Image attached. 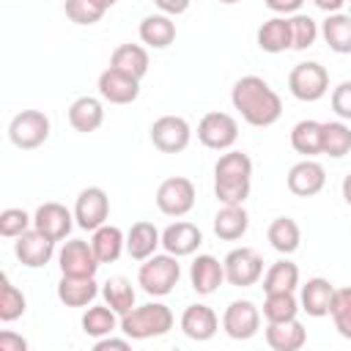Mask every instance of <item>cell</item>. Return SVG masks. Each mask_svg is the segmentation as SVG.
<instances>
[{
    "instance_id": "53",
    "label": "cell",
    "mask_w": 351,
    "mask_h": 351,
    "mask_svg": "<svg viewBox=\"0 0 351 351\" xmlns=\"http://www.w3.org/2000/svg\"><path fill=\"white\" fill-rule=\"evenodd\" d=\"M217 3H222V5H236V3H241V0H217Z\"/></svg>"
},
{
    "instance_id": "30",
    "label": "cell",
    "mask_w": 351,
    "mask_h": 351,
    "mask_svg": "<svg viewBox=\"0 0 351 351\" xmlns=\"http://www.w3.org/2000/svg\"><path fill=\"white\" fill-rule=\"evenodd\" d=\"M321 36L332 52L351 55V16L348 14H343V11L326 14V19L321 22Z\"/></svg>"
},
{
    "instance_id": "15",
    "label": "cell",
    "mask_w": 351,
    "mask_h": 351,
    "mask_svg": "<svg viewBox=\"0 0 351 351\" xmlns=\"http://www.w3.org/2000/svg\"><path fill=\"white\" fill-rule=\"evenodd\" d=\"M74 225H77L74 222V211H69L63 203H55V200L41 203L36 208V214H33V228L47 233L52 241H63L71 233Z\"/></svg>"
},
{
    "instance_id": "3",
    "label": "cell",
    "mask_w": 351,
    "mask_h": 351,
    "mask_svg": "<svg viewBox=\"0 0 351 351\" xmlns=\"http://www.w3.org/2000/svg\"><path fill=\"white\" fill-rule=\"evenodd\" d=\"M181 280V263L176 255L162 252V255H151L140 263L137 271V285L148 293V296H167Z\"/></svg>"
},
{
    "instance_id": "21",
    "label": "cell",
    "mask_w": 351,
    "mask_h": 351,
    "mask_svg": "<svg viewBox=\"0 0 351 351\" xmlns=\"http://www.w3.org/2000/svg\"><path fill=\"white\" fill-rule=\"evenodd\" d=\"M266 343L271 351H299L307 343V329L299 318L291 321H266Z\"/></svg>"
},
{
    "instance_id": "41",
    "label": "cell",
    "mask_w": 351,
    "mask_h": 351,
    "mask_svg": "<svg viewBox=\"0 0 351 351\" xmlns=\"http://www.w3.org/2000/svg\"><path fill=\"white\" fill-rule=\"evenodd\" d=\"M329 315H332L335 329L340 332V337L351 340V288H335Z\"/></svg>"
},
{
    "instance_id": "28",
    "label": "cell",
    "mask_w": 351,
    "mask_h": 351,
    "mask_svg": "<svg viewBox=\"0 0 351 351\" xmlns=\"http://www.w3.org/2000/svg\"><path fill=\"white\" fill-rule=\"evenodd\" d=\"M82 332L88 337H107L112 332H121V315L110 307V304H90L85 313H82Z\"/></svg>"
},
{
    "instance_id": "46",
    "label": "cell",
    "mask_w": 351,
    "mask_h": 351,
    "mask_svg": "<svg viewBox=\"0 0 351 351\" xmlns=\"http://www.w3.org/2000/svg\"><path fill=\"white\" fill-rule=\"evenodd\" d=\"M0 351H27V340L11 329L0 332Z\"/></svg>"
},
{
    "instance_id": "52",
    "label": "cell",
    "mask_w": 351,
    "mask_h": 351,
    "mask_svg": "<svg viewBox=\"0 0 351 351\" xmlns=\"http://www.w3.org/2000/svg\"><path fill=\"white\" fill-rule=\"evenodd\" d=\"M96 3H99V5L104 8V11H110V8H112V5L118 3V0H96Z\"/></svg>"
},
{
    "instance_id": "24",
    "label": "cell",
    "mask_w": 351,
    "mask_h": 351,
    "mask_svg": "<svg viewBox=\"0 0 351 351\" xmlns=\"http://www.w3.org/2000/svg\"><path fill=\"white\" fill-rule=\"evenodd\" d=\"M69 123L80 134H90L104 123V107L96 96H80L69 104Z\"/></svg>"
},
{
    "instance_id": "38",
    "label": "cell",
    "mask_w": 351,
    "mask_h": 351,
    "mask_svg": "<svg viewBox=\"0 0 351 351\" xmlns=\"http://www.w3.org/2000/svg\"><path fill=\"white\" fill-rule=\"evenodd\" d=\"M299 310H302V304L293 296V291L266 293V299H263V318L266 321H291V318H296Z\"/></svg>"
},
{
    "instance_id": "39",
    "label": "cell",
    "mask_w": 351,
    "mask_h": 351,
    "mask_svg": "<svg viewBox=\"0 0 351 351\" xmlns=\"http://www.w3.org/2000/svg\"><path fill=\"white\" fill-rule=\"evenodd\" d=\"M27 310V299L25 293L8 280V274H3V288H0V321L11 324L16 318H22Z\"/></svg>"
},
{
    "instance_id": "17",
    "label": "cell",
    "mask_w": 351,
    "mask_h": 351,
    "mask_svg": "<svg viewBox=\"0 0 351 351\" xmlns=\"http://www.w3.org/2000/svg\"><path fill=\"white\" fill-rule=\"evenodd\" d=\"M288 189L296 195V197H313L324 189L326 184V170L321 162L315 159H302L296 162L291 170H288Z\"/></svg>"
},
{
    "instance_id": "47",
    "label": "cell",
    "mask_w": 351,
    "mask_h": 351,
    "mask_svg": "<svg viewBox=\"0 0 351 351\" xmlns=\"http://www.w3.org/2000/svg\"><path fill=\"white\" fill-rule=\"evenodd\" d=\"M110 348H115V351H129L132 348V340L123 335V337H112V335H107V337H99L96 343H93V351H110Z\"/></svg>"
},
{
    "instance_id": "54",
    "label": "cell",
    "mask_w": 351,
    "mask_h": 351,
    "mask_svg": "<svg viewBox=\"0 0 351 351\" xmlns=\"http://www.w3.org/2000/svg\"><path fill=\"white\" fill-rule=\"evenodd\" d=\"M348 3H351V0H348ZM348 16H351V5H348Z\"/></svg>"
},
{
    "instance_id": "1",
    "label": "cell",
    "mask_w": 351,
    "mask_h": 351,
    "mask_svg": "<svg viewBox=\"0 0 351 351\" xmlns=\"http://www.w3.org/2000/svg\"><path fill=\"white\" fill-rule=\"evenodd\" d=\"M230 104H233V110H239V115L250 126H258V129L277 123L282 115L280 93L258 74H247V77L236 80V85L230 90Z\"/></svg>"
},
{
    "instance_id": "16",
    "label": "cell",
    "mask_w": 351,
    "mask_h": 351,
    "mask_svg": "<svg viewBox=\"0 0 351 351\" xmlns=\"http://www.w3.org/2000/svg\"><path fill=\"white\" fill-rule=\"evenodd\" d=\"M200 244H203V230L195 222L178 219L162 230V247H165V252H170L176 258L195 255Z\"/></svg>"
},
{
    "instance_id": "5",
    "label": "cell",
    "mask_w": 351,
    "mask_h": 351,
    "mask_svg": "<svg viewBox=\"0 0 351 351\" xmlns=\"http://www.w3.org/2000/svg\"><path fill=\"white\" fill-rule=\"evenodd\" d=\"M288 90L299 101H318L329 90V71L315 60L296 63L288 74Z\"/></svg>"
},
{
    "instance_id": "32",
    "label": "cell",
    "mask_w": 351,
    "mask_h": 351,
    "mask_svg": "<svg viewBox=\"0 0 351 351\" xmlns=\"http://www.w3.org/2000/svg\"><path fill=\"white\" fill-rule=\"evenodd\" d=\"M321 154L332 159H343L346 154H351V126L346 121L321 123Z\"/></svg>"
},
{
    "instance_id": "37",
    "label": "cell",
    "mask_w": 351,
    "mask_h": 351,
    "mask_svg": "<svg viewBox=\"0 0 351 351\" xmlns=\"http://www.w3.org/2000/svg\"><path fill=\"white\" fill-rule=\"evenodd\" d=\"M101 296H104V302H107L118 315H123V313H129V310L134 307L137 291H134V285H132L129 277L115 274V277H110V280L101 285Z\"/></svg>"
},
{
    "instance_id": "10",
    "label": "cell",
    "mask_w": 351,
    "mask_h": 351,
    "mask_svg": "<svg viewBox=\"0 0 351 351\" xmlns=\"http://www.w3.org/2000/svg\"><path fill=\"white\" fill-rule=\"evenodd\" d=\"M58 266H60V274H69V277H96L101 263H99L90 241L69 239V241H63V247L58 252Z\"/></svg>"
},
{
    "instance_id": "20",
    "label": "cell",
    "mask_w": 351,
    "mask_h": 351,
    "mask_svg": "<svg viewBox=\"0 0 351 351\" xmlns=\"http://www.w3.org/2000/svg\"><path fill=\"white\" fill-rule=\"evenodd\" d=\"M332 299H335V285L326 280V277H310L302 291H299V304L307 315L313 318H324L329 315V307H332Z\"/></svg>"
},
{
    "instance_id": "19",
    "label": "cell",
    "mask_w": 351,
    "mask_h": 351,
    "mask_svg": "<svg viewBox=\"0 0 351 351\" xmlns=\"http://www.w3.org/2000/svg\"><path fill=\"white\" fill-rule=\"evenodd\" d=\"M189 282L195 293L208 296L225 282V266L214 255H197L189 266Z\"/></svg>"
},
{
    "instance_id": "4",
    "label": "cell",
    "mask_w": 351,
    "mask_h": 351,
    "mask_svg": "<svg viewBox=\"0 0 351 351\" xmlns=\"http://www.w3.org/2000/svg\"><path fill=\"white\" fill-rule=\"evenodd\" d=\"M49 129L52 123L41 110H22L8 123V140L22 151H33L49 140Z\"/></svg>"
},
{
    "instance_id": "29",
    "label": "cell",
    "mask_w": 351,
    "mask_h": 351,
    "mask_svg": "<svg viewBox=\"0 0 351 351\" xmlns=\"http://www.w3.org/2000/svg\"><path fill=\"white\" fill-rule=\"evenodd\" d=\"M250 228V214L244 211V206H222L214 214V233L222 241H236L247 233Z\"/></svg>"
},
{
    "instance_id": "36",
    "label": "cell",
    "mask_w": 351,
    "mask_h": 351,
    "mask_svg": "<svg viewBox=\"0 0 351 351\" xmlns=\"http://www.w3.org/2000/svg\"><path fill=\"white\" fill-rule=\"evenodd\" d=\"M299 288V266L288 258L274 261L266 274H263V293H277V291H296Z\"/></svg>"
},
{
    "instance_id": "9",
    "label": "cell",
    "mask_w": 351,
    "mask_h": 351,
    "mask_svg": "<svg viewBox=\"0 0 351 351\" xmlns=\"http://www.w3.org/2000/svg\"><path fill=\"white\" fill-rule=\"evenodd\" d=\"M148 132H151L154 148L162 154H181L192 140V129L181 115H162L151 123Z\"/></svg>"
},
{
    "instance_id": "2",
    "label": "cell",
    "mask_w": 351,
    "mask_h": 351,
    "mask_svg": "<svg viewBox=\"0 0 351 351\" xmlns=\"http://www.w3.org/2000/svg\"><path fill=\"white\" fill-rule=\"evenodd\" d=\"M176 315L167 304L162 302H148V304H134L129 313L121 315V332L129 340H148V337H162L173 329Z\"/></svg>"
},
{
    "instance_id": "33",
    "label": "cell",
    "mask_w": 351,
    "mask_h": 351,
    "mask_svg": "<svg viewBox=\"0 0 351 351\" xmlns=\"http://www.w3.org/2000/svg\"><path fill=\"white\" fill-rule=\"evenodd\" d=\"M214 181H252V159L244 151H225L214 165Z\"/></svg>"
},
{
    "instance_id": "14",
    "label": "cell",
    "mask_w": 351,
    "mask_h": 351,
    "mask_svg": "<svg viewBox=\"0 0 351 351\" xmlns=\"http://www.w3.org/2000/svg\"><path fill=\"white\" fill-rule=\"evenodd\" d=\"M99 96L110 104H132L140 96V80L115 66H107L99 74Z\"/></svg>"
},
{
    "instance_id": "40",
    "label": "cell",
    "mask_w": 351,
    "mask_h": 351,
    "mask_svg": "<svg viewBox=\"0 0 351 351\" xmlns=\"http://www.w3.org/2000/svg\"><path fill=\"white\" fill-rule=\"evenodd\" d=\"M288 22H291V49H299V52L310 49L318 38V22L307 14H299V11L291 14Z\"/></svg>"
},
{
    "instance_id": "11",
    "label": "cell",
    "mask_w": 351,
    "mask_h": 351,
    "mask_svg": "<svg viewBox=\"0 0 351 351\" xmlns=\"http://www.w3.org/2000/svg\"><path fill=\"white\" fill-rule=\"evenodd\" d=\"M110 217V197L101 186H85L74 200V222L82 230H96Z\"/></svg>"
},
{
    "instance_id": "42",
    "label": "cell",
    "mask_w": 351,
    "mask_h": 351,
    "mask_svg": "<svg viewBox=\"0 0 351 351\" xmlns=\"http://www.w3.org/2000/svg\"><path fill=\"white\" fill-rule=\"evenodd\" d=\"M63 11H66V16L74 22V25H96L107 11L96 3V0H66L63 3Z\"/></svg>"
},
{
    "instance_id": "6",
    "label": "cell",
    "mask_w": 351,
    "mask_h": 351,
    "mask_svg": "<svg viewBox=\"0 0 351 351\" xmlns=\"http://www.w3.org/2000/svg\"><path fill=\"white\" fill-rule=\"evenodd\" d=\"M197 140L211 151H230L239 140V123L230 112H206L197 123Z\"/></svg>"
},
{
    "instance_id": "43",
    "label": "cell",
    "mask_w": 351,
    "mask_h": 351,
    "mask_svg": "<svg viewBox=\"0 0 351 351\" xmlns=\"http://www.w3.org/2000/svg\"><path fill=\"white\" fill-rule=\"evenodd\" d=\"M33 228V217L25 208H5L0 211V236L3 239H16L25 230Z\"/></svg>"
},
{
    "instance_id": "45",
    "label": "cell",
    "mask_w": 351,
    "mask_h": 351,
    "mask_svg": "<svg viewBox=\"0 0 351 351\" xmlns=\"http://www.w3.org/2000/svg\"><path fill=\"white\" fill-rule=\"evenodd\" d=\"M332 110L340 121H351V80L340 82L337 88H332Z\"/></svg>"
},
{
    "instance_id": "18",
    "label": "cell",
    "mask_w": 351,
    "mask_h": 351,
    "mask_svg": "<svg viewBox=\"0 0 351 351\" xmlns=\"http://www.w3.org/2000/svg\"><path fill=\"white\" fill-rule=\"evenodd\" d=\"M219 329V318L217 313L208 307V304H189L184 313H181V332L189 337V340H197V343H206L217 335Z\"/></svg>"
},
{
    "instance_id": "25",
    "label": "cell",
    "mask_w": 351,
    "mask_h": 351,
    "mask_svg": "<svg viewBox=\"0 0 351 351\" xmlns=\"http://www.w3.org/2000/svg\"><path fill=\"white\" fill-rule=\"evenodd\" d=\"M140 41L151 49H165L176 41V22L170 14H148L140 22Z\"/></svg>"
},
{
    "instance_id": "23",
    "label": "cell",
    "mask_w": 351,
    "mask_h": 351,
    "mask_svg": "<svg viewBox=\"0 0 351 351\" xmlns=\"http://www.w3.org/2000/svg\"><path fill=\"white\" fill-rule=\"evenodd\" d=\"M99 293H101V288H99L96 277H69V274H60L58 299L66 307H88Z\"/></svg>"
},
{
    "instance_id": "7",
    "label": "cell",
    "mask_w": 351,
    "mask_h": 351,
    "mask_svg": "<svg viewBox=\"0 0 351 351\" xmlns=\"http://www.w3.org/2000/svg\"><path fill=\"white\" fill-rule=\"evenodd\" d=\"M225 280L236 288H250L263 277V258L252 247H236L225 255Z\"/></svg>"
},
{
    "instance_id": "51",
    "label": "cell",
    "mask_w": 351,
    "mask_h": 351,
    "mask_svg": "<svg viewBox=\"0 0 351 351\" xmlns=\"http://www.w3.org/2000/svg\"><path fill=\"white\" fill-rule=\"evenodd\" d=\"M343 200L351 206V173L343 178Z\"/></svg>"
},
{
    "instance_id": "31",
    "label": "cell",
    "mask_w": 351,
    "mask_h": 351,
    "mask_svg": "<svg viewBox=\"0 0 351 351\" xmlns=\"http://www.w3.org/2000/svg\"><path fill=\"white\" fill-rule=\"evenodd\" d=\"M110 66H115V69H121V71H126V74L143 80V77L148 74L151 58H148V49L140 47V44H121V47L112 49Z\"/></svg>"
},
{
    "instance_id": "48",
    "label": "cell",
    "mask_w": 351,
    "mask_h": 351,
    "mask_svg": "<svg viewBox=\"0 0 351 351\" xmlns=\"http://www.w3.org/2000/svg\"><path fill=\"white\" fill-rule=\"evenodd\" d=\"M263 3H266V8H271L274 14H296L304 0H263Z\"/></svg>"
},
{
    "instance_id": "50",
    "label": "cell",
    "mask_w": 351,
    "mask_h": 351,
    "mask_svg": "<svg viewBox=\"0 0 351 351\" xmlns=\"http://www.w3.org/2000/svg\"><path fill=\"white\" fill-rule=\"evenodd\" d=\"M346 3H348V0H313V5H315V8H321L324 14H337Z\"/></svg>"
},
{
    "instance_id": "27",
    "label": "cell",
    "mask_w": 351,
    "mask_h": 351,
    "mask_svg": "<svg viewBox=\"0 0 351 351\" xmlns=\"http://www.w3.org/2000/svg\"><path fill=\"white\" fill-rule=\"evenodd\" d=\"M255 41L269 55H277V52L291 49V22H288V16H271V19H266L258 27Z\"/></svg>"
},
{
    "instance_id": "26",
    "label": "cell",
    "mask_w": 351,
    "mask_h": 351,
    "mask_svg": "<svg viewBox=\"0 0 351 351\" xmlns=\"http://www.w3.org/2000/svg\"><path fill=\"white\" fill-rule=\"evenodd\" d=\"M90 247L99 258V263H112L121 258V252L126 250V233L118 225H99L90 236Z\"/></svg>"
},
{
    "instance_id": "22",
    "label": "cell",
    "mask_w": 351,
    "mask_h": 351,
    "mask_svg": "<svg viewBox=\"0 0 351 351\" xmlns=\"http://www.w3.org/2000/svg\"><path fill=\"white\" fill-rule=\"evenodd\" d=\"M156 247H162V230L154 222L140 219L126 230V252H129V258L145 261V258H151L156 252Z\"/></svg>"
},
{
    "instance_id": "13",
    "label": "cell",
    "mask_w": 351,
    "mask_h": 351,
    "mask_svg": "<svg viewBox=\"0 0 351 351\" xmlns=\"http://www.w3.org/2000/svg\"><path fill=\"white\" fill-rule=\"evenodd\" d=\"M55 244H58V241H52L47 233H41L38 228H30V230H25L22 236H16V241H14V255H16V261H19L22 266H27V269H41V266H47V263L52 261Z\"/></svg>"
},
{
    "instance_id": "44",
    "label": "cell",
    "mask_w": 351,
    "mask_h": 351,
    "mask_svg": "<svg viewBox=\"0 0 351 351\" xmlns=\"http://www.w3.org/2000/svg\"><path fill=\"white\" fill-rule=\"evenodd\" d=\"M252 181H214V195L222 206H244L250 197Z\"/></svg>"
},
{
    "instance_id": "35",
    "label": "cell",
    "mask_w": 351,
    "mask_h": 351,
    "mask_svg": "<svg viewBox=\"0 0 351 351\" xmlns=\"http://www.w3.org/2000/svg\"><path fill=\"white\" fill-rule=\"evenodd\" d=\"M291 148L296 154H302L304 159H313L321 154V121L304 118L299 123H293L291 129Z\"/></svg>"
},
{
    "instance_id": "49",
    "label": "cell",
    "mask_w": 351,
    "mask_h": 351,
    "mask_svg": "<svg viewBox=\"0 0 351 351\" xmlns=\"http://www.w3.org/2000/svg\"><path fill=\"white\" fill-rule=\"evenodd\" d=\"M154 5L162 11V14H170V16H178L189 8V0H154Z\"/></svg>"
},
{
    "instance_id": "8",
    "label": "cell",
    "mask_w": 351,
    "mask_h": 351,
    "mask_svg": "<svg viewBox=\"0 0 351 351\" xmlns=\"http://www.w3.org/2000/svg\"><path fill=\"white\" fill-rule=\"evenodd\" d=\"M156 208L167 217H184L195 208V184L184 176H170L156 189Z\"/></svg>"
},
{
    "instance_id": "34",
    "label": "cell",
    "mask_w": 351,
    "mask_h": 351,
    "mask_svg": "<svg viewBox=\"0 0 351 351\" xmlns=\"http://www.w3.org/2000/svg\"><path fill=\"white\" fill-rule=\"evenodd\" d=\"M266 239H269V244H271L280 255H291V252H296L299 244H302V230H299L296 219H291V217H277V219H271V225H269V230H266Z\"/></svg>"
},
{
    "instance_id": "12",
    "label": "cell",
    "mask_w": 351,
    "mask_h": 351,
    "mask_svg": "<svg viewBox=\"0 0 351 351\" xmlns=\"http://www.w3.org/2000/svg\"><path fill=\"white\" fill-rule=\"evenodd\" d=\"M222 329L233 340H250L261 329V310L250 299H236L222 313Z\"/></svg>"
}]
</instances>
